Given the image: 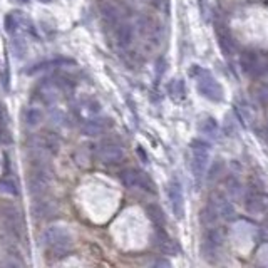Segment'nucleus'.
<instances>
[{
    "mask_svg": "<svg viewBox=\"0 0 268 268\" xmlns=\"http://www.w3.org/2000/svg\"><path fill=\"white\" fill-rule=\"evenodd\" d=\"M168 92H169V98L176 103H181L186 98V86H184V81L181 79H173L168 86Z\"/></svg>",
    "mask_w": 268,
    "mask_h": 268,
    "instance_id": "16",
    "label": "nucleus"
},
{
    "mask_svg": "<svg viewBox=\"0 0 268 268\" xmlns=\"http://www.w3.org/2000/svg\"><path fill=\"white\" fill-rule=\"evenodd\" d=\"M111 126L109 119H87L82 124V133L86 136H99Z\"/></svg>",
    "mask_w": 268,
    "mask_h": 268,
    "instance_id": "13",
    "label": "nucleus"
},
{
    "mask_svg": "<svg viewBox=\"0 0 268 268\" xmlns=\"http://www.w3.org/2000/svg\"><path fill=\"white\" fill-rule=\"evenodd\" d=\"M20 24H22V14L20 12H8V14L5 15V20H3V25H5V32L7 34H14L17 32V30L20 29Z\"/></svg>",
    "mask_w": 268,
    "mask_h": 268,
    "instance_id": "17",
    "label": "nucleus"
},
{
    "mask_svg": "<svg viewBox=\"0 0 268 268\" xmlns=\"http://www.w3.org/2000/svg\"><path fill=\"white\" fill-rule=\"evenodd\" d=\"M0 218H2L3 225L7 226V230L19 238L24 231V218H22L19 210L14 205H3L0 208Z\"/></svg>",
    "mask_w": 268,
    "mask_h": 268,
    "instance_id": "6",
    "label": "nucleus"
},
{
    "mask_svg": "<svg viewBox=\"0 0 268 268\" xmlns=\"http://www.w3.org/2000/svg\"><path fill=\"white\" fill-rule=\"evenodd\" d=\"M221 169H223V162L216 161V162H214V166L212 168V171H210V179H214V178H216V176H218V173H219V171H221Z\"/></svg>",
    "mask_w": 268,
    "mask_h": 268,
    "instance_id": "26",
    "label": "nucleus"
},
{
    "mask_svg": "<svg viewBox=\"0 0 268 268\" xmlns=\"http://www.w3.org/2000/svg\"><path fill=\"white\" fill-rule=\"evenodd\" d=\"M219 216H218V212L214 210V206L210 203L206 208L201 212V221H203V225H206V226H213L214 223H216V219H218Z\"/></svg>",
    "mask_w": 268,
    "mask_h": 268,
    "instance_id": "20",
    "label": "nucleus"
},
{
    "mask_svg": "<svg viewBox=\"0 0 268 268\" xmlns=\"http://www.w3.org/2000/svg\"><path fill=\"white\" fill-rule=\"evenodd\" d=\"M200 131L206 136H212V138H216L218 134V124L213 117H205L203 121L200 122Z\"/></svg>",
    "mask_w": 268,
    "mask_h": 268,
    "instance_id": "21",
    "label": "nucleus"
},
{
    "mask_svg": "<svg viewBox=\"0 0 268 268\" xmlns=\"http://www.w3.org/2000/svg\"><path fill=\"white\" fill-rule=\"evenodd\" d=\"M42 243L47 252L55 257H64L71 252L72 238L69 231L62 226H51L42 233Z\"/></svg>",
    "mask_w": 268,
    "mask_h": 268,
    "instance_id": "1",
    "label": "nucleus"
},
{
    "mask_svg": "<svg viewBox=\"0 0 268 268\" xmlns=\"http://www.w3.org/2000/svg\"><path fill=\"white\" fill-rule=\"evenodd\" d=\"M116 39L121 47H129L133 42V27L126 22H119L116 25Z\"/></svg>",
    "mask_w": 268,
    "mask_h": 268,
    "instance_id": "15",
    "label": "nucleus"
},
{
    "mask_svg": "<svg viewBox=\"0 0 268 268\" xmlns=\"http://www.w3.org/2000/svg\"><path fill=\"white\" fill-rule=\"evenodd\" d=\"M15 2H19V3H29V0H15Z\"/></svg>",
    "mask_w": 268,
    "mask_h": 268,
    "instance_id": "28",
    "label": "nucleus"
},
{
    "mask_svg": "<svg viewBox=\"0 0 268 268\" xmlns=\"http://www.w3.org/2000/svg\"><path fill=\"white\" fill-rule=\"evenodd\" d=\"M25 121H27V124L29 126H37L39 122L42 121V114L39 109L36 107H32V109H29L27 112H25Z\"/></svg>",
    "mask_w": 268,
    "mask_h": 268,
    "instance_id": "24",
    "label": "nucleus"
},
{
    "mask_svg": "<svg viewBox=\"0 0 268 268\" xmlns=\"http://www.w3.org/2000/svg\"><path fill=\"white\" fill-rule=\"evenodd\" d=\"M236 111H238V116H240V119L243 121V124H250L253 119V111H252V107L248 106L247 103H236Z\"/></svg>",
    "mask_w": 268,
    "mask_h": 268,
    "instance_id": "22",
    "label": "nucleus"
},
{
    "mask_svg": "<svg viewBox=\"0 0 268 268\" xmlns=\"http://www.w3.org/2000/svg\"><path fill=\"white\" fill-rule=\"evenodd\" d=\"M247 210L250 213H263L268 210V196L262 193H252L247 198Z\"/></svg>",
    "mask_w": 268,
    "mask_h": 268,
    "instance_id": "12",
    "label": "nucleus"
},
{
    "mask_svg": "<svg viewBox=\"0 0 268 268\" xmlns=\"http://www.w3.org/2000/svg\"><path fill=\"white\" fill-rule=\"evenodd\" d=\"M101 12H103V17L107 24L117 25L121 22L122 12L117 3H112V2H109V0H106V2L101 3Z\"/></svg>",
    "mask_w": 268,
    "mask_h": 268,
    "instance_id": "11",
    "label": "nucleus"
},
{
    "mask_svg": "<svg viewBox=\"0 0 268 268\" xmlns=\"http://www.w3.org/2000/svg\"><path fill=\"white\" fill-rule=\"evenodd\" d=\"M168 200L171 210H173V214L178 219H181L184 216V196H183L181 183L176 178H173L168 183Z\"/></svg>",
    "mask_w": 268,
    "mask_h": 268,
    "instance_id": "8",
    "label": "nucleus"
},
{
    "mask_svg": "<svg viewBox=\"0 0 268 268\" xmlns=\"http://www.w3.org/2000/svg\"><path fill=\"white\" fill-rule=\"evenodd\" d=\"M42 3H49V2H52V0H41Z\"/></svg>",
    "mask_w": 268,
    "mask_h": 268,
    "instance_id": "29",
    "label": "nucleus"
},
{
    "mask_svg": "<svg viewBox=\"0 0 268 268\" xmlns=\"http://www.w3.org/2000/svg\"><path fill=\"white\" fill-rule=\"evenodd\" d=\"M153 265H155V267H171V263L168 260H156Z\"/></svg>",
    "mask_w": 268,
    "mask_h": 268,
    "instance_id": "27",
    "label": "nucleus"
},
{
    "mask_svg": "<svg viewBox=\"0 0 268 268\" xmlns=\"http://www.w3.org/2000/svg\"><path fill=\"white\" fill-rule=\"evenodd\" d=\"M119 178H121V183L124 184L126 188H129V190H144L149 193L155 191L153 190L151 179L139 169H133V168L124 169V171H121Z\"/></svg>",
    "mask_w": 268,
    "mask_h": 268,
    "instance_id": "5",
    "label": "nucleus"
},
{
    "mask_svg": "<svg viewBox=\"0 0 268 268\" xmlns=\"http://www.w3.org/2000/svg\"><path fill=\"white\" fill-rule=\"evenodd\" d=\"M37 146L41 151H44L46 155L49 156H54L57 155V151H59L60 148V139L59 136L54 134V133H41L37 136Z\"/></svg>",
    "mask_w": 268,
    "mask_h": 268,
    "instance_id": "10",
    "label": "nucleus"
},
{
    "mask_svg": "<svg viewBox=\"0 0 268 268\" xmlns=\"http://www.w3.org/2000/svg\"><path fill=\"white\" fill-rule=\"evenodd\" d=\"M0 191L8 193V195H19V190H17V184L14 179H3V181H0Z\"/></svg>",
    "mask_w": 268,
    "mask_h": 268,
    "instance_id": "25",
    "label": "nucleus"
},
{
    "mask_svg": "<svg viewBox=\"0 0 268 268\" xmlns=\"http://www.w3.org/2000/svg\"><path fill=\"white\" fill-rule=\"evenodd\" d=\"M96 156H98V160L103 162V164H117V162H121L122 158H124V151H122L119 143L107 139V141H103L99 144Z\"/></svg>",
    "mask_w": 268,
    "mask_h": 268,
    "instance_id": "7",
    "label": "nucleus"
},
{
    "mask_svg": "<svg viewBox=\"0 0 268 268\" xmlns=\"http://www.w3.org/2000/svg\"><path fill=\"white\" fill-rule=\"evenodd\" d=\"M91 146H87V144H84V146H81L77 149V153H76V161H77V164L79 166H86L87 164H91Z\"/></svg>",
    "mask_w": 268,
    "mask_h": 268,
    "instance_id": "23",
    "label": "nucleus"
},
{
    "mask_svg": "<svg viewBox=\"0 0 268 268\" xmlns=\"http://www.w3.org/2000/svg\"><path fill=\"white\" fill-rule=\"evenodd\" d=\"M191 76L196 79L198 92L203 96L205 99L212 101V103H221L223 101V87L221 84L208 72L206 69H201L200 65H193Z\"/></svg>",
    "mask_w": 268,
    "mask_h": 268,
    "instance_id": "2",
    "label": "nucleus"
},
{
    "mask_svg": "<svg viewBox=\"0 0 268 268\" xmlns=\"http://www.w3.org/2000/svg\"><path fill=\"white\" fill-rule=\"evenodd\" d=\"M155 2H156V0H155Z\"/></svg>",
    "mask_w": 268,
    "mask_h": 268,
    "instance_id": "30",
    "label": "nucleus"
},
{
    "mask_svg": "<svg viewBox=\"0 0 268 268\" xmlns=\"http://www.w3.org/2000/svg\"><path fill=\"white\" fill-rule=\"evenodd\" d=\"M216 34H218V42H219V47L221 51L225 52V55H231L233 51H235V44L231 41V36L228 34V30H221V29H216Z\"/></svg>",
    "mask_w": 268,
    "mask_h": 268,
    "instance_id": "18",
    "label": "nucleus"
},
{
    "mask_svg": "<svg viewBox=\"0 0 268 268\" xmlns=\"http://www.w3.org/2000/svg\"><path fill=\"white\" fill-rule=\"evenodd\" d=\"M240 65L245 74L252 77H260L268 72V57L258 51H245L240 57Z\"/></svg>",
    "mask_w": 268,
    "mask_h": 268,
    "instance_id": "3",
    "label": "nucleus"
},
{
    "mask_svg": "<svg viewBox=\"0 0 268 268\" xmlns=\"http://www.w3.org/2000/svg\"><path fill=\"white\" fill-rule=\"evenodd\" d=\"M210 162V144L201 139L191 141V169L195 178L200 181L205 176Z\"/></svg>",
    "mask_w": 268,
    "mask_h": 268,
    "instance_id": "4",
    "label": "nucleus"
},
{
    "mask_svg": "<svg viewBox=\"0 0 268 268\" xmlns=\"http://www.w3.org/2000/svg\"><path fill=\"white\" fill-rule=\"evenodd\" d=\"M156 245L164 255H176L178 253L176 241L171 240L169 236L161 230V228H158V233H156Z\"/></svg>",
    "mask_w": 268,
    "mask_h": 268,
    "instance_id": "14",
    "label": "nucleus"
},
{
    "mask_svg": "<svg viewBox=\"0 0 268 268\" xmlns=\"http://www.w3.org/2000/svg\"><path fill=\"white\" fill-rule=\"evenodd\" d=\"M146 213H148V218L151 219L153 223L158 226V228H162L166 223V216L162 213V210L160 208L158 205H148L146 206Z\"/></svg>",
    "mask_w": 268,
    "mask_h": 268,
    "instance_id": "19",
    "label": "nucleus"
},
{
    "mask_svg": "<svg viewBox=\"0 0 268 268\" xmlns=\"http://www.w3.org/2000/svg\"><path fill=\"white\" fill-rule=\"evenodd\" d=\"M51 184V173L46 166H37L32 173L29 174V190L32 195H42L47 191Z\"/></svg>",
    "mask_w": 268,
    "mask_h": 268,
    "instance_id": "9",
    "label": "nucleus"
}]
</instances>
